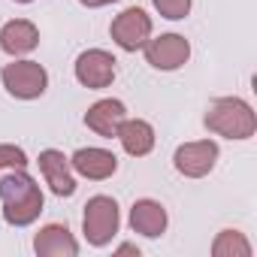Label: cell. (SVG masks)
<instances>
[{
	"instance_id": "cell-1",
	"label": "cell",
	"mask_w": 257,
	"mask_h": 257,
	"mask_svg": "<svg viewBox=\"0 0 257 257\" xmlns=\"http://www.w3.org/2000/svg\"><path fill=\"white\" fill-rule=\"evenodd\" d=\"M0 200H4V218L16 227L37 221L43 212V191L25 170H16L0 182Z\"/></svg>"
},
{
	"instance_id": "cell-2",
	"label": "cell",
	"mask_w": 257,
	"mask_h": 257,
	"mask_svg": "<svg viewBox=\"0 0 257 257\" xmlns=\"http://www.w3.org/2000/svg\"><path fill=\"white\" fill-rule=\"evenodd\" d=\"M206 127L218 137H227V140H248L254 134V112L245 100L239 97H221L209 106L206 112Z\"/></svg>"
},
{
	"instance_id": "cell-3",
	"label": "cell",
	"mask_w": 257,
	"mask_h": 257,
	"mask_svg": "<svg viewBox=\"0 0 257 257\" xmlns=\"http://www.w3.org/2000/svg\"><path fill=\"white\" fill-rule=\"evenodd\" d=\"M85 239L91 245H106L112 242V236L118 233V206L112 197H91L85 203Z\"/></svg>"
},
{
	"instance_id": "cell-4",
	"label": "cell",
	"mask_w": 257,
	"mask_h": 257,
	"mask_svg": "<svg viewBox=\"0 0 257 257\" xmlns=\"http://www.w3.org/2000/svg\"><path fill=\"white\" fill-rule=\"evenodd\" d=\"M4 85L13 97H22V100H34L46 91L49 85V76L46 70L37 64V61H16V64H7L4 67Z\"/></svg>"
},
{
	"instance_id": "cell-5",
	"label": "cell",
	"mask_w": 257,
	"mask_h": 257,
	"mask_svg": "<svg viewBox=\"0 0 257 257\" xmlns=\"http://www.w3.org/2000/svg\"><path fill=\"white\" fill-rule=\"evenodd\" d=\"M152 37V19L140 10V7H131L124 10L115 22H112V40L124 49V52H137L149 43Z\"/></svg>"
},
{
	"instance_id": "cell-6",
	"label": "cell",
	"mask_w": 257,
	"mask_h": 257,
	"mask_svg": "<svg viewBox=\"0 0 257 257\" xmlns=\"http://www.w3.org/2000/svg\"><path fill=\"white\" fill-rule=\"evenodd\" d=\"M188 58H191V46L179 34H164L146 43V61L158 70H179Z\"/></svg>"
},
{
	"instance_id": "cell-7",
	"label": "cell",
	"mask_w": 257,
	"mask_h": 257,
	"mask_svg": "<svg viewBox=\"0 0 257 257\" xmlns=\"http://www.w3.org/2000/svg\"><path fill=\"white\" fill-rule=\"evenodd\" d=\"M76 79L85 88H106L115 79V58L103 49L82 52L76 61Z\"/></svg>"
},
{
	"instance_id": "cell-8",
	"label": "cell",
	"mask_w": 257,
	"mask_h": 257,
	"mask_svg": "<svg viewBox=\"0 0 257 257\" xmlns=\"http://www.w3.org/2000/svg\"><path fill=\"white\" fill-rule=\"evenodd\" d=\"M218 161V146L209 143V140H200V143H188L176 152V170L182 176H191V179H200L206 176Z\"/></svg>"
},
{
	"instance_id": "cell-9",
	"label": "cell",
	"mask_w": 257,
	"mask_h": 257,
	"mask_svg": "<svg viewBox=\"0 0 257 257\" xmlns=\"http://www.w3.org/2000/svg\"><path fill=\"white\" fill-rule=\"evenodd\" d=\"M70 167H73L79 176L100 182V179H109V176L118 170V158H115L112 152H106V149H79V152L70 158Z\"/></svg>"
},
{
	"instance_id": "cell-10",
	"label": "cell",
	"mask_w": 257,
	"mask_h": 257,
	"mask_svg": "<svg viewBox=\"0 0 257 257\" xmlns=\"http://www.w3.org/2000/svg\"><path fill=\"white\" fill-rule=\"evenodd\" d=\"M40 170H43L46 182L52 185V191H55L58 197H70V194L76 191V179H73V173H70V161H67L61 152L46 149V152L40 155Z\"/></svg>"
},
{
	"instance_id": "cell-11",
	"label": "cell",
	"mask_w": 257,
	"mask_h": 257,
	"mask_svg": "<svg viewBox=\"0 0 257 257\" xmlns=\"http://www.w3.org/2000/svg\"><path fill=\"white\" fill-rule=\"evenodd\" d=\"M34 248L40 257H73L79 251L76 239L70 236V230L64 224H46L37 239H34Z\"/></svg>"
},
{
	"instance_id": "cell-12",
	"label": "cell",
	"mask_w": 257,
	"mask_h": 257,
	"mask_svg": "<svg viewBox=\"0 0 257 257\" xmlns=\"http://www.w3.org/2000/svg\"><path fill=\"white\" fill-rule=\"evenodd\" d=\"M124 115H127V112H124V103H121V100H100V103H94V106L88 109L85 124L91 127L94 134L112 140V137L118 134V124L124 121Z\"/></svg>"
},
{
	"instance_id": "cell-13",
	"label": "cell",
	"mask_w": 257,
	"mask_h": 257,
	"mask_svg": "<svg viewBox=\"0 0 257 257\" xmlns=\"http://www.w3.org/2000/svg\"><path fill=\"white\" fill-rule=\"evenodd\" d=\"M115 137L121 140L124 152L134 155V158H143V155H149L155 149V131H152V124L149 121H140V118H134V121L124 118L118 124V134Z\"/></svg>"
},
{
	"instance_id": "cell-14",
	"label": "cell",
	"mask_w": 257,
	"mask_h": 257,
	"mask_svg": "<svg viewBox=\"0 0 257 257\" xmlns=\"http://www.w3.org/2000/svg\"><path fill=\"white\" fill-rule=\"evenodd\" d=\"M131 224L137 233L155 239L167 230V209L155 200H137L134 209H131Z\"/></svg>"
},
{
	"instance_id": "cell-15",
	"label": "cell",
	"mask_w": 257,
	"mask_h": 257,
	"mask_svg": "<svg viewBox=\"0 0 257 257\" xmlns=\"http://www.w3.org/2000/svg\"><path fill=\"white\" fill-rule=\"evenodd\" d=\"M37 43H40V34L25 19L10 22V25H4V31H0V49L7 55H28V52L37 49Z\"/></svg>"
},
{
	"instance_id": "cell-16",
	"label": "cell",
	"mask_w": 257,
	"mask_h": 257,
	"mask_svg": "<svg viewBox=\"0 0 257 257\" xmlns=\"http://www.w3.org/2000/svg\"><path fill=\"white\" fill-rule=\"evenodd\" d=\"M212 254H215V257H248V254H251V245L245 242L242 233H236V230H224V233L215 239Z\"/></svg>"
},
{
	"instance_id": "cell-17",
	"label": "cell",
	"mask_w": 257,
	"mask_h": 257,
	"mask_svg": "<svg viewBox=\"0 0 257 257\" xmlns=\"http://www.w3.org/2000/svg\"><path fill=\"white\" fill-rule=\"evenodd\" d=\"M155 7H158V13H161L164 19L179 22V19H185V16H188L191 0H155Z\"/></svg>"
},
{
	"instance_id": "cell-18",
	"label": "cell",
	"mask_w": 257,
	"mask_h": 257,
	"mask_svg": "<svg viewBox=\"0 0 257 257\" xmlns=\"http://www.w3.org/2000/svg\"><path fill=\"white\" fill-rule=\"evenodd\" d=\"M10 167V170H25L28 167V155L19 146H0V170Z\"/></svg>"
},
{
	"instance_id": "cell-19",
	"label": "cell",
	"mask_w": 257,
	"mask_h": 257,
	"mask_svg": "<svg viewBox=\"0 0 257 257\" xmlns=\"http://www.w3.org/2000/svg\"><path fill=\"white\" fill-rule=\"evenodd\" d=\"M85 7H106V4H115V0H82Z\"/></svg>"
},
{
	"instance_id": "cell-20",
	"label": "cell",
	"mask_w": 257,
	"mask_h": 257,
	"mask_svg": "<svg viewBox=\"0 0 257 257\" xmlns=\"http://www.w3.org/2000/svg\"><path fill=\"white\" fill-rule=\"evenodd\" d=\"M134 251H137L134 245H121V248H118V254H134Z\"/></svg>"
},
{
	"instance_id": "cell-21",
	"label": "cell",
	"mask_w": 257,
	"mask_h": 257,
	"mask_svg": "<svg viewBox=\"0 0 257 257\" xmlns=\"http://www.w3.org/2000/svg\"><path fill=\"white\" fill-rule=\"evenodd\" d=\"M19 4H31V0H19Z\"/></svg>"
}]
</instances>
